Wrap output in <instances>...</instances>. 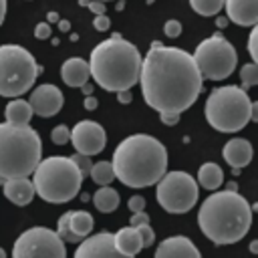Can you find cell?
I'll list each match as a JSON object with an SVG mask.
<instances>
[{"instance_id":"30","label":"cell","mask_w":258,"mask_h":258,"mask_svg":"<svg viewBox=\"0 0 258 258\" xmlns=\"http://www.w3.org/2000/svg\"><path fill=\"white\" fill-rule=\"evenodd\" d=\"M71 159H73V163L79 167V171L83 173V177H85V175H89V169H91V165H93V161H91V157H89V155L75 153Z\"/></svg>"},{"instance_id":"31","label":"cell","mask_w":258,"mask_h":258,"mask_svg":"<svg viewBox=\"0 0 258 258\" xmlns=\"http://www.w3.org/2000/svg\"><path fill=\"white\" fill-rule=\"evenodd\" d=\"M139 230V236H141V242H143V248H149L153 242H155V232L151 230L149 224H143V226H137Z\"/></svg>"},{"instance_id":"14","label":"cell","mask_w":258,"mask_h":258,"mask_svg":"<svg viewBox=\"0 0 258 258\" xmlns=\"http://www.w3.org/2000/svg\"><path fill=\"white\" fill-rule=\"evenodd\" d=\"M32 113L38 117H54L64 103V97L56 85H38L28 99Z\"/></svg>"},{"instance_id":"32","label":"cell","mask_w":258,"mask_h":258,"mask_svg":"<svg viewBox=\"0 0 258 258\" xmlns=\"http://www.w3.org/2000/svg\"><path fill=\"white\" fill-rule=\"evenodd\" d=\"M163 32H165V36H169V38H177V36L181 34V22L175 20V18L167 20V22L163 24Z\"/></svg>"},{"instance_id":"10","label":"cell","mask_w":258,"mask_h":258,"mask_svg":"<svg viewBox=\"0 0 258 258\" xmlns=\"http://www.w3.org/2000/svg\"><path fill=\"white\" fill-rule=\"evenodd\" d=\"M155 185V200L169 214L189 212L200 198L198 181L185 171H165Z\"/></svg>"},{"instance_id":"29","label":"cell","mask_w":258,"mask_h":258,"mask_svg":"<svg viewBox=\"0 0 258 258\" xmlns=\"http://www.w3.org/2000/svg\"><path fill=\"white\" fill-rule=\"evenodd\" d=\"M50 139H52V143H56V145H64V143H69V139H71V129H69L67 125H56V127L52 129V133H50Z\"/></svg>"},{"instance_id":"52","label":"cell","mask_w":258,"mask_h":258,"mask_svg":"<svg viewBox=\"0 0 258 258\" xmlns=\"http://www.w3.org/2000/svg\"><path fill=\"white\" fill-rule=\"evenodd\" d=\"M2 183H4V177H0V185H2Z\"/></svg>"},{"instance_id":"4","label":"cell","mask_w":258,"mask_h":258,"mask_svg":"<svg viewBox=\"0 0 258 258\" xmlns=\"http://www.w3.org/2000/svg\"><path fill=\"white\" fill-rule=\"evenodd\" d=\"M141 54L135 44L121 34L99 42L89 56V71L97 85L105 91L117 93L131 89L139 81Z\"/></svg>"},{"instance_id":"47","label":"cell","mask_w":258,"mask_h":258,"mask_svg":"<svg viewBox=\"0 0 258 258\" xmlns=\"http://www.w3.org/2000/svg\"><path fill=\"white\" fill-rule=\"evenodd\" d=\"M226 189H230V191H238V187H236V183H234V181H232V183H228V185H226Z\"/></svg>"},{"instance_id":"11","label":"cell","mask_w":258,"mask_h":258,"mask_svg":"<svg viewBox=\"0 0 258 258\" xmlns=\"http://www.w3.org/2000/svg\"><path fill=\"white\" fill-rule=\"evenodd\" d=\"M12 258H67V248L56 232L34 226L16 238Z\"/></svg>"},{"instance_id":"33","label":"cell","mask_w":258,"mask_h":258,"mask_svg":"<svg viewBox=\"0 0 258 258\" xmlns=\"http://www.w3.org/2000/svg\"><path fill=\"white\" fill-rule=\"evenodd\" d=\"M256 36H258V26H252L250 30V38H248V52L252 56V60H258V48H256Z\"/></svg>"},{"instance_id":"35","label":"cell","mask_w":258,"mask_h":258,"mask_svg":"<svg viewBox=\"0 0 258 258\" xmlns=\"http://www.w3.org/2000/svg\"><path fill=\"white\" fill-rule=\"evenodd\" d=\"M127 208H129L131 212H143V210H145V198H143V196H133V198H129Z\"/></svg>"},{"instance_id":"3","label":"cell","mask_w":258,"mask_h":258,"mask_svg":"<svg viewBox=\"0 0 258 258\" xmlns=\"http://www.w3.org/2000/svg\"><path fill=\"white\" fill-rule=\"evenodd\" d=\"M198 224L214 244H236L250 230L252 206L238 191H214L202 202Z\"/></svg>"},{"instance_id":"19","label":"cell","mask_w":258,"mask_h":258,"mask_svg":"<svg viewBox=\"0 0 258 258\" xmlns=\"http://www.w3.org/2000/svg\"><path fill=\"white\" fill-rule=\"evenodd\" d=\"M60 79L64 81V85L69 87H83L89 79H91V71H89V62L79 58V56H73V58H67L62 64H60Z\"/></svg>"},{"instance_id":"9","label":"cell","mask_w":258,"mask_h":258,"mask_svg":"<svg viewBox=\"0 0 258 258\" xmlns=\"http://www.w3.org/2000/svg\"><path fill=\"white\" fill-rule=\"evenodd\" d=\"M191 56L196 60L202 79H210V81H224L234 73L238 64L236 48L222 34H214L202 40Z\"/></svg>"},{"instance_id":"54","label":"cell","mask_w":258,"mask_h":258,"mask_svg":"<svg viewBox=\"0 0 258 258\" xmlns=\"http://www.w3.org/2000/svg\"><path fill=\"white\" fill-rule=\"evenodd\" d=\"M147 2H149V4H151V2H153V0H147Z\"/></svg>"},{"instance_id":"45","label":"cell","mask_w":258,"mask_h":258,"mask_svg":"<svg viewBox=\"0 0 258 258\" xmlns=\"http://www.w3.org/2000/svg\"><path fill=\"white\" fill-rule=\"evenodd\" d=\"M216 24H218V28H224V26L228 24V18H226V16H218V18H216Z\"/></svg>"},{"instance_id":"41","label":"cell","mask_w":258,"mask_h":258,"mask_svg":"<svg viewBox=\"0 0 258 258\" xmlns=\"http://www.w3.org/2000/svg\"><path fill=\"white\" fill-rule=\"evenodd\" d=\"M83 105H85V109H87V111H95V109L99 107V101H97V97H93V95H87Z\"/></svg>"},{"instance_id":"7","label":"cell","mask_w":258,"mask_h":258,"mask_svg":"<svg viewBox=\"0 0 258 258\" xmlns=\"http://www.w3.org/2000/svg\"><path fill=\"white\" fill-rule=\"evenodd\" d=\"M252 99L242 87H216L204 105L206 121L220 133H236L250 123Z\"/></svg>"},{"instance_id":"25","label":"cell","mask_w":258,"mask_h":258,"mask_svg":"<svg viewBox=\"0 0 258 258\" xmlns=\"http://www.w3.org/2000/svg\"><path fill=\"white\" fill-rule=\"evenodd\" d=\"M89 175L95 183L99 185H109L113 179H115V173H113V165L111 161H97L91 165L89 169Z\"/></svg>"},{"instance_id":"6","label":"cell","mask_w":258,"mask_h":258,"mask_svg":"<svg viewBox=\"0 0 258 258\" xmlns=\"http://www.w3.org/2000/svg\"><path fill=\"white\" fill-rule=\"evenodd\" d=\"M34 194H38L48 204H64L77 198L83 185V173L73 163L71 157L50 155L40 159L34 167Z\"/></svg>"},{"instance_id":"1","label":"cell","mask_w":258,"mask_h":258,"mask_svg":"<svg viewBox=\"0 0 258 258\" xmlns=\"http://www.w3.org/2000/svg\"><path fill=\"white\" fill-rule=\"evenodd\" d=\"M143 101L157 113L181 115L189 109L204 87V79L194 56L175 46L153 42L145 58H141L139 81Z\"/></svg>"},{"instance_id":"38","label":"cell","mask_w":258,"mask_h":258,"mask_svg":"<svg viewBox=\"0 0 258 258\" xmlns=\"http://www.w3.org/2000/svg\"><path fill=\"white\" fill-rule=\"evenodd\" d=\"M87 8H89L95 16H99V14H107V6H105V2H99V0H89V2H87Z\"/></svg>"},{"instance_id":"48","label":"cell","mask_w":258,"mask_h":258,"mask_svg":"<svg viewBox=\"0 0 258 258\" xmlns=\"http://www.w3.org/2000/svg\"><path fill=\"white\" fill-rule=\"evenodd\" d=\"M250 252H254V254L258 252V242H252V244H250Z\"/></svg>"},{"instance_id":"23","label":"cell","mask_w":258,"mask_h":258,"mask_svg":"<svg viewBox=\"0 0 258 258\" xmlns=\"http://www.w3.org/2000/svg\"><path fill=\"white\" fill-rule=\"evenodd\" d=\"M198 181H200V185L206 187L208 191H210V189L216 191V189L222 185V181H224V171H222V167H220L218 163L208 161V163H204V165L200 167V171H198Z\"/></svg>"},{"instance_id":"53","label":"cell","mask_w":258,"mask_h":258,"mask_svg":"<svg viewBox=\"0 0 258 258\" xmlns=\"http://www.w3.org/2000/svg\"><path fill=\"white\" fill-rule=\"evenodd\" d=\"M99 2H109V0H99Z\"/></svg>"},{"instance_id":"21","label":"cell","mask_w":258,"mask_h":258,"mask_svg":"<svg viewBox=\"0 0 258 258\" xmlns=\"http://www.w3.org/2000/svg\"><path fill=\"white\" fill-rule=\"evenodd\" d=\"M4 115H6V123H10V125H28L32 119V107L28 101L16 97V99L8 101Z\"/></svg>"},{"instance_id":"13","label":"cell","mask_w":258,"mask_h":258,"mask_svg":"<svg viewBox=\"0 0 258 258\" xmlns=\"http://www.w3.org/2000/svg\"><path fill=\"white\" fill-rule=\"evenodd\" d=\"M75 258H135V256H125L115 248L113 234L109 232H99L93 236H87L79 242L75 250Z\"/></svg>"},{"instance_id":"34","label":"cell","mask_w":258,"mask_h":258,"mask_svg":"<svg viewBox=\"0 0 258 258\" xmlns=\"http://www.w3.org/2000/svg\"><path fill=\"white\" fill-rule=\"evenodd\" d=\"M50 24L48 22H38L36 26H34V36L38 38V40H46V38H50Z\"/></svg>"},{"instance_id":"46","label":"cell","mask_w":258,"mask_h":258,"mask_svg":"<svg viewBox=\"0 0 258 258\" xmlns=\"http://www.w3.org/2000/svg\"><path fill=\"white\" fill-rule=\"evenodd\" d=\"M81 89H83V91H85V95H91V93H93V87H91V85H89V83H85V85H83V87H81Z\"/></svg>"},{"instance_id":"40","label":"cell","mask_w":258,"mask_h":258,"mask_svg":"<svg viewBox=\"0 0 258 258\" xmlns=\"http://www.w3.org/2000/svg\"><path fill=\"white\" fill-rule=\"evenodd\" d=\"M131 89H125V91H117V101L121 103V105H127V103H131Z\"/></svg>"},{"instance_id":"28","label":"cell","mask_w":258,"mask_h":258,"mask_svg":"<svg viewBox=\"0 0 258 258\" xmlns=\"http://www.w3.org/2000/svg\"><path fill=\"white\" fill-rule=\"evenodd\" d=\"M240 81H242V89H250L254 85H258V64L256 62H248L242 67L240 71Z\"/></svg>"},{"instance_id":"44","label":"cell","mask_w":258,"mask_h":258,"mask_svg":"<svg viewBox=\"0 0 258 258\" xmlns=\"http://www.w3.org/2000/svg\"><path fill=\"white\" fill-rule=\"evenodd\" d=\"M46 22L50 24V22H58V14L56 12H48L46 14Z\"/></svg>"},{"instance_id":"51","label":"cell","mask_w":258,"mask_h":258,"mask_svg":"<svg viewBox=\"0 0 258 258\" xmlns=\"http://www.w3.org/2000/svg\"><path fill=\"white\" fill-rule=\"evenodd\" d=\"M0 258H6V252H4L2 248H0Z\"/></svg>"},{"instance_id":"49","label":"cell","mask_w":258,"mask_h":258,"mask_svg":"<svg viewBox=\"0 0 258 258\" xmlns=\"http://www.w3.org/2000/svg\"><path fill=\"white\" fill-rule=\"evenodd\" d=\"M123 6H125V2H123V0H119V2H117V10H123Z\"/></svg>"},{"instance_id":"15","label":"cell","mask_w":258,"mask_h":258,"mask_svg":"<svg viewBox=\"0 0 258 258\" xmlns=\"http://www.w3.org/2000/svg\"><path fill=\"white\" fill-rule=\"evenodd\" d=\"M153 258H202V254L189 238L169 236L155 248Z\"/></svg>"},{"instance_id":"22","label":"cell","mask_w":258,"mask_h":258,"mask_svg":"<svg viewBox=\"0 0 258 258\" xmlns=\"http://www.w3.org/2000/svg\"><path fill=\"white\" fill-rule=\"evenodd\" d=\"M119 191L115 189V187H111V185H101L95 194H93V204H95V208L99 210V212H103V214H111V212H115L117 208H119Z\"/></svg>"},{"instance_id":"39","label":"cell","mask_w":258,"mask_h":258,"mask_svg":"<svg viewBox=\"0 0 258 258\" xmlns=\"http://www.w3.org/2000/svg\"><path fill=\"white\" fill-rule=\"evenodd\" d=\"M159 119H161V123H165V125H177V123H179V115L159 113Z\"/></svg>"},{"instance_id":"27","label":"cell","mask_w":258,"mask_h":258,"mask_svg":"<svg viewBox=\"0 0 258 258\" xmlns=\"http://www.w3.org/2000/svg\"><path fill=\"white\" fill-rule=\"evenodd\" d=\"M69 216H71V212H64V214L58 218V222H56V236H58L62 242L79 244L81 238H77V236L71 232V228H69Z\"/></svg>"},{"instance_id":"18","label":"cell","mask_w":258,"mask_h":258,"mask_svg":"<svg viewBox=\"0 0 258 258\" xmlns=\"http://www.w3.org/2000/svg\"><path fill=\"white\" fill-rule=\"evenodd\" d=\"M2 191L4 196L16 204V206H28L34 198V185L28 177H12V179H4L2 183Z\"/></svg>"},{"instance_id":"36","label":"cell","mask_w":258,"mask_h":258,"mask_svg":"<svg viewBox=\"0 0 258 258\" xmlns=\"http://www.w3.org/2000/svg\"><path fill=\"white\" fill-rule=\"evenodd\" d=\"M143 224H149V214L143 210V212H133V216H131V222H129V226H143Z\"/></svg>"},{"instance_id":"16","label":"cell","mask_w":258,"mask_h":258,"mask_svg":"<svg viewBox=\"0 0 258 258\" xmlns=\"http://www.w3.org/2000/svg\"><path fill=\"white\" fill-rule=\"evenodd\" d=\"M226 18L238 26L258 24V0H224Z\"/></svg>"},{"instance_id":"12","label":"cell","mask_w":258,"mask_h":258,"mask_svg":"<svg viewBox=\"0 0 258 258\" xmlns=\"http://www.w3.org/2000/svg\"><path fill=\"white\" fill-rule=\"evenodd\" d=\"M69 141L73 143L77 153H83V155L91 157V155H97L105 149L107 135H105V129L97 121L85 119V121H79L71 129V139Z\"/></svg>"},{"instance_id":"2","label":"cell","mask_w":258,"mask_h":258,"mask_svg":"<svg viewBox=\"0 0 258 258\" xmlns=\"http://www.w3.org/2000/svg\"><path fill=\"white\" fill-rule=\"evenodd\" d=\"M111 165L115 177L127 187L155 185L167 171V149L153 135L135 133L117 145Z\"/></svg>"},{"instance_id":"50","label":"cell","mask_w":258,"mask_h":258,"mask_svg":"<svg viewBox=\"0 0 258 258\" xmlns=\"http://www.w3.org/2000/svg\"><path fill=\"white\" fill-rule=\"evenodd\" d=\"M87 2L89 0H79V6H87Z\"/></svg>"},{"instance_id":"24","label":"cell","mask_w":258,"mask_h":258,"mask_svg":"<svg viewBox=\"0 0 258 258\" xmlns=\"http://www.w3.org/2000/svg\"><path fill=\"white\" fill-rule=\"evenodd\" d=\"M69 228H71V232L77 236V238H87L89 234H91V230H93V216L89 214V212H83V210H79V212H71V216H69Z\"/></svg>"},{"instance_id":"37","label":"cell","mask_w":258,"mask_h":258,"mask_svg":"<svg viewBox=\"0 0 258 258\" xmlns=\"http://www.w3.org/2000/svg\"><path fill=\"white\" fill-rule=\"evenodd\" d=\"M93 26L97 28V30H109V26H111V20H109V16L107 14H99V16H95L93 18Z\"/></svg>"},{"instance_id":"26","label":"cell","mask_w":258,"mask_h":258,"mask_svg":"<svg viewBox=\"0 0 258 258\" xmlns=\"http://www.w3.org/2000/svg\"><path fill=\"white\" fill-rule=\"evenodd\" d=\"M189 6L200 16H218L224 8V0H189Z\"/></svg>"},{"instance_id":"20","label":"cell","mask_w":258,"mask_h":258,"mask_svg":"<svg viewBox=\"0 0 258 258\" xmlns=\"http://www.w3.org/2000/svg\"><path fill=\"white\" fill-rule=\"evenodd\" d=\"M113 242H115V248L125 256H137L143 250V242L135 226L121 228L117 234H113Z\"/></svg>"},{"instance_id":"5","label":"cell","mask_w":258,"mask_h":258,"mask_svg":"<svg viewBox=\"0 0 258 258\" xmlns=\"http://www.w3.org/2000/svg\"><path fill=\"white\" fill-rule=\"evenodd\" d=\"M40 155V135L30 125L0 123V177H28Z\"/></svg>"},{"instance_id":"8","label":"cell","mask_w":258,"mask_h":258,"mask_svg":"<svg viewBox=\"0 0 258 258\" xmlns=\"http://www.w3.org/2000/svg\"><path fill=\"white\" fill-rule=\"evenodd\" d=\"M40 67L32 52L20 44L0 46V97L16 99L30 91L36 81Z\"/></svg>"},{"instance_id":"43","label":"cell","mask_w":258,"mask_h":258,"mask_svg":"<svg viewBox=\"0 0 258 258\" xmlns=\"http://www.w3.org/2000/svg\"><path fill=\"white\" fill-rule=\"evenodd\" d=\"M4 16H6V0H0V26L4 22Z\"/></svg>"},{"instance_id":"42","label":"cell","mask_w":258,"mask_h":258,"mask_svg":"<svg viewBox=\"0 0 258 258\" xmlns=\"http://www.w3.org/2000/svg\"><path fill=\"white\" fill-rule=\"evenodd\" d=\"M58 28H60V32H69V30H71V22L58 18Z\"/></svg>"},{"instance_id":"17","label":"cell","mask_w":258,"mask_h":258,"mask_svg":"<svg viewBox=\"0 0 258 258\" xmlns=\"http://www.w3.org/2000/svg\"><path fill=\"white\" fill-rule=\"evenodd\" d=\"M252 145L248 139H242V137H234L230 139L224 149H222V155L226 159V163L232 167V169H242L246 167L250 161H252Z\"/></svg>"}]
</instances>
